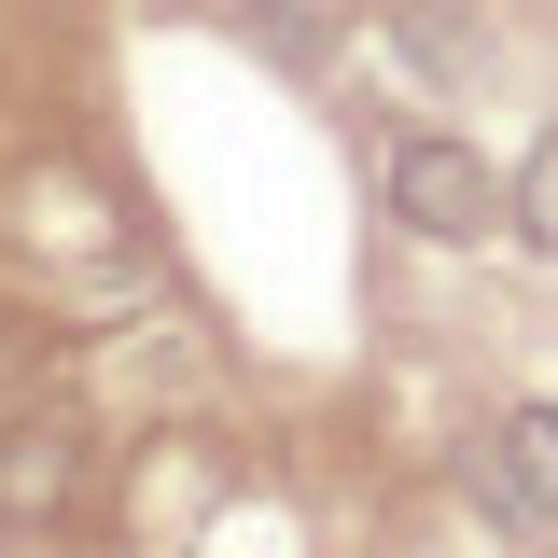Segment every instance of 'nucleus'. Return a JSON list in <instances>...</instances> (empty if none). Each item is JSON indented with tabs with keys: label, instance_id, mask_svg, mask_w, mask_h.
<instances>
[{
	"label": "nucleus",
	"instance_id": "f03ea898",
	"mask_svg": "<svg viewBox=\"0 0 558 558\" xmlns=\"http://www.w3.org/2000/svg\"><path fill=\"white\" fill-rule=\"evenodd\" d=\"M84 517H98V433L70 405H0V531L57 545Z\"/></svg>",
	"mask_w": 558,
	"mask_h": 558
},
{
	"label": "nucleus",
	"instance_id": "39448f33",
	"mask_svg": "<svg viewBox=\"0 0 558 558\" xmlns=\"http://www.w3.org/2000/svg\"><path fill=\"white\" fill-rule=\"evenodd\" d=\"M502 238L558 266V126H531V154L502 168Z\"/></svg>",
	"mask_w": 558,
	"mask_h": 558
},
{
	"label": "nucleus",
	"instance_id": "20e7f679",
	"mask_svg": "<svg viewBox=\"0 0 558 558\" xmlns=\"http://www.w3.org/2000/svg\"><path fill=\"white\" fill-rule=\"evenodd\" d=\"M377 28H391V57H405L433 98H475V84H488V57H502L475 0H377Z\"/></svg>",
	"mask_w": 558,
	"mask_h": 558
},
{
	"label": "nucleus",
	"instance_id": "7ed1b4c3",
	"mask_svg": "<svg viewBox=\"0 0 558 558\" xmlns=\"http://www.w3.org/2000/svg\"><path fill=\"white\" fill-rule=\"evenodd\" d=\"M461 502H475L488 531H558V405L545 391H517V405H488V433L461 447Z\"/></svg>",
	"mask_w": 558,
	"mask_h": 558
},
{
	"label": "nucleus",
	"instance_id": "423d86ee",
	"mask_svg": "<svg viewBox=\"0 0 558 558\" xmlns=\"http://www.w3.org/2000/svg\"><path fill=\"white\" fill-rule=\"evenodd\" d=\"M0 349H14V322H0Z\"/></svg>",
	"mask_w": 558,
	"mask_h": 558
},
{
	"label": "nucleus",
	"instance_id": "f257e3e1",
	"mask_svg": "<svg viewBox=\"0 0 558 558\" xmlns=\"http://www.w3.org/2000/svg\"><path fill=\"white\" fill-rule=\"evenodd\" d=\"M377 209L405 223L418 252H488L502 238V168L461 126H391L377 140Z\"/></svg>",
	"mask_w": 558,
	"mask_h": 558
}]
</instances>
